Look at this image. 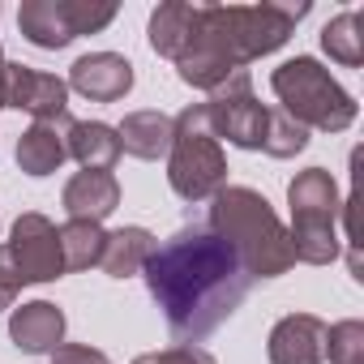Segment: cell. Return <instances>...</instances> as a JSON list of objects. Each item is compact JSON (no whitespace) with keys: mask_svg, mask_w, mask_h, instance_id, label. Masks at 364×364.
I'll return each instance as SVG.
<instances>
[{"mask_svg":"<svg viewBox=\"0 0 364 364\" xmlns=\"http://www.w3.org/2000/svg\"><path fill=\"white\" fill-rule=\"evenodd\" d=\"M146 270V287L154 304L163 309V321L176 343L198 347L210 338L249 296V274L232 245L215 236L206 223L180 228L171 240H163Z\"/></svg>","mask_w":364,"mask_h":364,"instance_id":"1","label":"cell"},{"mask_svg":"<svg viewBox=\"0 0 364 364\" xmlns=\"http://www.w3.org/2000/svg\"><path fill=\"white\" fill-rule=\"evenodd\" d=\"M309 5H198L189 43L176 56V73L193 90H219L249 60L279 52Z\"/></svg>","mask_w":364,"mask_h":364,"instance_id":"2","label":"cell"},{"mask_svg":"<svg viewBox=\"0 0 364 364\" xmlns=\"http://www.w3.org/2000/svg\"><path fill=\"white\" fill-rule=\"evenodd\" d=\"M206 228L232 245L249 279H279L296 266L287 228L279 223V215L270 210V202L257 189H245V185L219 189Z\"/></svg>","mask_w":364,"mask_h":364,"instance_id":"3","label":"cell"},{"mask_svg":"<svg viewBox=\"0 0 364 364\" xmlns=\"http://www.w3.org/2000/svg\"><path fill=\"white\" fill-rule=\"evenodd\" d=\"M167 185L185 202H206L228 189V154L210 129L206 103H189L171 120V150H167Z\"/></svg>","mask_w":364,"mask_h":364,"instance_id":"4","label":"cell"},{"mask_svg":"<svg viewBox=\"0 0 364 364\" xmlns=\"http://www.w3.org/2000/svg\"><path fill=\"white\" fill-rule=\"evenodd\" d=\"M287 206H291V257L304 266H330L343 249L338 240V185L326 167H304L287 185Z\"/></svg>","mask_w":364,"mask_h":364,"instance_id":"5","label":"cell"},{"mask_svg":"<svg viewBox=\"0 0 364 364\" xmlns=\"http://www.w3.org/2000/svg\"><path fill=\"white\" fill-rule=\"evenodd\" d=\"M270 90L279 95V112H287L296 124L304 129H321V133H343L355 124V99L330 77V69H321L313 56H296L283 60L270 73Z\"/></svg>","mask_w":364,"mask_h":364,"instance_id":"6","label":"cell"},{"mask_svg":"<svg viewBox=\"0 0 364 364\" xmlns=\"http://www.w3.org/2000/svg\"><path fill=\"white\" fill-rule=\"evenodd\" d=\"M112 18H116L112 0H22L18 31L35 48L56 52V48H69L82 35H95V31L112 26Z\"/></svg>","mask_w":364,"mask_h":364,"instance_id":"7","label":"cell"},{"mask_svg":"<svg viewBox=\"0 0 364 364\" xmlns=\"http://www.w3.org/2000/svg\"><path fill=\"white\" fill-rule=\"evenodd\" d=\"M206 116H210L215 137H228V141L240 146V150H262L270 107L253 99V77H249V69L232 73L219 90H210Z\"/></svg>","mask_w":364,"mask_h":364,"instance_id":"8","label":"cell"},{"mask_svg":"<svg viewBox=\"0 0 364 364\" xmlns=\"http://www.w3.org/2000/svg\"><path fill=\"white\" fill-rule=\"evenodd\" d=\"M9 253L14 266L22 274V283H52L65 274V257H60V232L48 215L26 210L18 215L14 232H9Z\"/></svg>","mask_w":364,"mask_h":364,"instance_id":"9","label":"cell"},{"mask_svg":"<svg viewBox=\"0 0 364 364\" xmlns=\"http://www.w3.org/2000/svg\"><path fill=\"white\" fill-rule=\"evenodd\" d=\"M5 107H18L35 120H60L69 116V82L31 65L5 69Z\"/></svg>","mask_w":364,"mask_h":364,"instance_id":"10","label":"cell"},{"mask_svg":"<svg viewBox=\"0 0 364 364\" xmlns=\"http://www.w3.org/2000/svg\"><path fill=\"white\" fill-rule=\"evenodd\" d=\"M69 90H77L90 103H116L133 90V65L116 52H90V56L73 60Z\"/></svg>","mask_w":364,"mask_h":364,"instance_id":"11","label":"cell"},{"mask_svg":"<svg viewBox=\"0 0 364 364\" xmlns=\"http://www.w3.org/2000/svg\"><path fill=\"white\" fill-rule=\"evenodd\" d=\"M270 364H321L326 360V321L313 313H287L266 338Z\"/></svg>","mask_w":364,"mask_h":364,"instance_id":"12","label":"cell"},{"mask_svg":"<svg viewBox=\"0 0 364 364\" xmlns=\"http://www.w3.org/2000/svg\"><path fill=\"white\" fill-rule=\"evenodd\" d=\"M69 129H73V116L35 120V124L18 137V167H22L26 176H52V171L69 159Z\"/></svg>","mask_w":364,"mask_h":364,"instance_id":"13","label":"cell"},{"mask_svg":"<svg viewBox=\"0 0 364 364\" xmlns=\"http://www.w3.org/2000/svg\"><path fill=\"white\" fill-rule=\"evenodd\" d=\"M9 338L18 351L26 355H48L65 343V313L52 300H31L22 309H14L9 317Z\"/></svg>","mask_w":364,"mask_h":364,"instance_id":"14","label":"cell"},{"mask_svg":"<svg viewBox=\"0 0 364 364\" xmlns=\"http://www.w3.org/2000/svg\"><path fill=\"white\" fill-rule=\"evenodd\" d=\"M60 206H65L69 219L103 223L120 206V180L112 171H77L60 193Z\"/></svg>","mask_w":364,"mask_h":364,"instance_id":"15","label":"cell"},{"mask_svg":"<svg viewBox=\"0 0 364 364\" xmlns=\"http://www.w3.org/2000/svg\"><path fill=\"white\" fill-rule=\"evenodd\" d=\"M116 141L133 159H146V163L167 159V150H171V116H163V112H129L116 124Z\"/></svg>","mask_w":364,"mask_h":364,"instance_id":"16","label":"cell"},{"mask_svg":"<svg viewBox=\"0 0 364 364\" xmlns=\"http://www.w3.org/2000/svg\"><path fill=\"white\" fill-rule=\"evenodd\" d=\"M154 249H159V240H154L146 228H116V232H107V240H103L99 270L112 274V279H129V274H137V270L150 262Z\"/></svg>","mask_w":364,"mask_h":364,"instance_id":"17","label":"cell"},{"mask_svg":"<svg viewBox=\"0 0 364 364\" xmlns=\"http://www.w3.org/2000/svg\"><path fill=\"white\" fill-rule=\"evenodd\" d=\"M69 154L82 163V171H112V163L120 159L116 129L103 124V120H73V129H69Z\"/></svg>","mask_w":364,"mask_h":364,"instance_id":"18","label":"cell"},{"mask_svg":"<svg viewBox=\"0 0 364 364\" xmlns=\"http://www.w3.org/2000/svg\"><path fill=\"white\" fill-rule=\"evenodd\" d=\"M193 9L189 0H167V5H159L150 14V48L167 60L180 56V48L189 43V31H193Z\"/></svg>","mask_w":364,"mask_h":364,"instance_id":"19","label":"cell"},{"mask_svg":"<svg viewBox=\"0 0 364 364\" xmlns=\"http://www.w3.org/2000/svg\"><path fill=\"white\" fill-rule=\"evenodd\" d=\"M321 48H326V56L338 60L343 69H360V65H364V18H360L355 9L330 18L326 31H321Z\"/></svg>","mask_w":364,"mask_h":364,"instance_id":"20","label":"cell"},{"mask_svg":"<svg viewBox=\"0 0 364 364\" xmlns=\"http://www.w3.org/2000/svg\"><path fill=\"white\" fill-rule=\"evenodd\" d=\"M56 232H60V257H65V270H90V266H99V257H103V240H107L103 223L69 219V223L56 228Z\"/></svg>","mask_w":364,"mask_h":364,"instance_id":"21","label":"cell"},{"mask_svg":"<svg viewBox=\"0 0 364 364\" xmlns=\"http://www.w3.org/2000/svg\"><path fill=\"white\" fill-rule=\"evenodd\" d=\"M304 146H309V129H304V124H296L287 112H270L262 150H266L270 159H296Z\"/></svg>","mask_w":364,"mask_h":364,"instance_id":"22","label":"cell"},{"mask_svg":"<svg viewBox=\"0 0 364 364\" xmlns=\"http://www.w3.org/2000/svg\"><path fill=\"white\" fill-rule=\"evenodd\" d=\"M326 355L330 364H364V321L347 317L338 326H326Z\"/></svg>","mask_w":364,"mask_h":364,"instance_id":"23","label":"cell"},{"mask_svg":"<svg viewBox=\"0 0 364 364\" xmlns=\"http://www.w3.org/2000/svg\"><path fill=\"white\" fill-rule=\"evenodd\" d=\"M133 364H219L210 351L202 347H185V343H176V347H163V351H146L137 355Z\"/></svg>","mask_w":364,"mask_h":364,"instance_id":"24","label":"cell"},{"mask_svg":"<svg viewBox=\"0 0 364 364\" xmlns=\"http://www.w3.org/2000/svg\"><path fill=\"white\" fill-rule=\"evenodd\" d=\"M52 364H112L99 347H86V343H60L52 351Z\"/></svg>","mask_w":364,"mask_h":364,"instance_id":"25","label":"cell"},{"mask_svg":"<svg viewBox=\"0 0 364 364\" xmlns=\"http://www.w3.org/2000/svg\"><path fill=\"white\" fill-rule=\"evenodd\" d=\"M0 287L5 291H22L26 283H22V274H18V266H14V253H9V245H0Z\"/></svg>","mask_w":364,"mask_h":364,"instance_id":"26","label":"cell"},{"mask_svg":"<svg viewBox=\"0 0 364 364\" xmlns=\"http://www.w3.org/2000/svg\"><path fill=\"white\" fill-rule=\"evenodd\" d=\"M5 69H9V60H5V52H0V107H5Z\"/></svg>","mask_w":364,"mask_h":364,"instance_id":"27","label":"cell"},{"mask_svg":"<svg viewBox=\"0 0 364 364\" xmlns=\"http://www.w3.org/2000/svg\"><path fill=\"white\" fill-rule=\"evenodd\" d=\"M9 304H14V291H5V287H0V313H5Z\"/></svg>","mask_w":364,"mask_h":364,"instance_id":"28","label":"cell"}]
</instances>
